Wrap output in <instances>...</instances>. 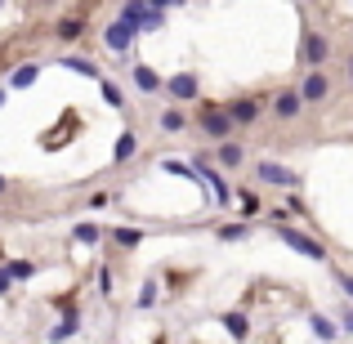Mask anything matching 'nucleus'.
<instances>
[{"label":"nucleus","instance_id":"nucleus-28","mask_svg":"<svg viewBox=\"0 0 353 344\" xmlns=\"http://www.w3.org/2000/svg\"><path fill=\"white\" fill-rule=\"evenodd\" d=\"M157 304V282H143V291H139V309H152Z\"/></svg>","mask_w":353,"mask_h":344},{"label":"nucleus","instance_id":"nucleus-21","mask_svg":"<svg viewBox=\"0 0 353 344\" xmlns=\"http://www.w3.org/2000/svg\"><path fill=\"white\" fill-rule=\"evenodd\" d=\"M72 237H77L81 246H99V237H103V228H99V224H77V228H72Z\"/></svg>","mask_w":353,"mask_h":344},{"label":"nucleus","instance_id":"nucleus-8","mask_svg":"<svg viewBox=\"0 0 353 344\" xmlns=\"http://www.w3.org/2000/svg\"><path fill=\"white\" fill-rule=\"evenodd\" d=\"M165 90H170V99H179V103H192V99L201 94V85H197L192 72H174V77L165 81Z\"/></svg>","mask_w":353,"mask_h":344},{"label":"nucleus","instance_id":"nucleus-2","mask_svg":"<svg viewBox=\"0 0 353 344\" xmlns=\"http://www.w3.org/2000/svg\"><path fill=\"white\" fill-rule=\"evenodd\" d=\"M273 232L295 250V255H304V259H327V246H322V241H313L309 232H300V228H291V224H273Z\"/></svg>","mask_w":353,"mask_h":344},{"label":"nucleus","instance_id":"nucleus-36","mask_svg":"<svg viewBox=\"0 0 353 344\" xmlns=\"http://www.w3.org/2000/svg\"><path fill=\"white\" fill-rule=\"evenodd\" d=\"M349 85H353V54H349Z\"/></svg>","mask_w":353,"mask_h":344},{"label":"nucleus","instance_id":"nucleus-10","mask_svg":"<svg viewBox=\"0 0 353 344\" xmlns=\"http://www.w3.org/2000/svg\"><path fill=\"white\" fill-rule=\"evenodd\" d=\"M259 112H264V108H259V99H233V103H228V117H233V125H255Z\"/></svg>","mask_w":353,"mask_h":344},{"label":"nucleus","instance_id":"nucleus-11","mask_svg":"<svg viewBox=\"0 0 353 344\" xmlns=\"http://www.w3.org/2000/svg\"><path fill=\"white\" fill-rule=\"evenodd\" d=\"M215 161H219V165H224V170H237V165H241V161H246V148H241V143H237V139H224V143H219V148H215Z\"/></svg>","mask_w":353,"mask_h":344},{"label":"nucleus","instance_id":"nucleus-12","mask_svg":"<svg viewBox=\"0 0 353 344\" xmlns=\"http://www.w3.org/2000/svg\"><path fill=\"white\" fill-rule=\"evenodd\" d=\"M134 85L143 90V94H157V90H165V81L157 77V72L148 68V63H134Z\"/></svg>","mask_w":353,"mask_h":344},{"label":"nucleus","instance_id":"nucleus-35","mask_svg":"<svg viewBox=\"0 0 353 344\" xmlns=\"http://www.w3.org/2000/svg\"><path fill=\"white\" fill-rule=\"evenodd\" d=\"M0 192H9V179H5V174H0Z\"/></svg>","mask_w":353,"mask_h":344},{"label":"nucleus","instance_id":"nucleus-7","mask_svg":"<svg viewBox=\"0 0 353 344\" xmlns=\"http://www.w3.org/2000/svg\"><path fill=\"white\" fill-rule=\"evenodd\" d=\"M300 54H304V63H309V68H322V63H327V54H331V41L322 32H304Z\"/></svg>","mask_w":353,"mask_h":344},{"label":"nucleus","instance_id":"nucleus-18","mask_svg":"<svg viewBox=\"0 0 353 344\" xmlns=\"http://www.w3.org/2000/svg\"><path fill=\"white\" fill-rule=\"evenodd\" d=\"M224 331L233 340H246L250 336V318H246V313H224Z\"/></svg>","mask_w":353,"mask_h":344},{"label":"nucleus","instance_id":"nucleus-6","mask_svg":"<svg viewBox=\"0 0 353 344\" xmlns=\"http://www.w3.org/2000/svg\"><path fill=\"white\" fill-rule=\"evenodd\" d=\"M134 41H139V27L121 23V18H117V23H108V32H103V45H108L112 54H125Z\"/></svg>","mask_w":353,"mask_h":344},{"label":"nucleus","instance_id":"nucleus-5","mask_svg":"<svg viewBox=\"0 0 353 344\" xmlns=\"http://www.w3.org/2000/svg\"><path fill=\"white\" fill-rule=\"evenodd\" d=\"M327 94H331V77L322 68H309V77L300 81V99L304 103H322Z\"/></svg>","mask_w":353,"mask_h":344},{"label":"nucleus","instance_id":"nucleus-22","mask_svg":"<svg viewBox=\"0 0 353 344\" xmlns=\"http://www.w3.org/2000/svg\"><path fill=\"white\" fill-rule=\"evenodd\" d=\"M81 32H85V18H63L59 23V41H81Z\"/></svg>","mask_w":353,"mask_h":344},{"label":"nucleus","instance_id":"nucleus-25","mask_svg":"<svg viewBox=\"0 0 353 344\" xmlns=\"http://www.w3.org/2000/svg\"><path fill=\"white\" fill-rule=\"evenodd\" d=\"M99 94H103L112 108H121V103H125V94H121V90L112 85V81H103V77H99Z\"/></svg>","mask_w":353,"mask_h":344},{"label":"nucleus","instance_id":"nucleus-30","mask_svg":"<svg viewBox=\"0 0 353 344\" xmlns=\"http://www.w3.org/2000/svg\"><path fill=\"white\" fill-rule=\"evenodd\" d=\"M148 5H152V9H183L188 0H148Z\"/></svg>","mask_w":353,"mask_h":344},{"label":"nucleus","instance_id":"nucleus-24","mask_svg":"<svg viewBox=\"0 0 353 344\" xmlns=\"http://www.w3.org/2000/svg\"><path fill=\"white\" fill-rule=\"evenodd\" d=\"M32 273H36V264H32V259H14V264H9V277H14V282H27Z\"/></svg>","mask_w":353,"mask_h":344},{"label":"nucleus","instance_id":"nucleus-1","mask_svg":"<svg viewBox=\"0 0 353 344\" xmlns=\"http://www.w3.org/2000/svg\"><path fill=\"white\" fill-rule=\"evenodd\" d=\"M192 170H197V179L210 188L215 206H233V188H228V183H224V174H219L215 165H210V156H206V152H197V156H192Z\"/></svg>","mask_w":353,"mask_h":344},{"label":"nucleus","instance_id":"nucleus-4","mask_svg":"<svg viewBox=\"0 0 353 344\" xmlns=\"http://www.w3.org/2000/svg\"><path fill=\"white\" fill-rule=\"evenodd\" d=\"M255 174H259V183H273V188H286V192L300 188V174L286 170V165H277V161H259Z\"/></svg>","mask_w":353,"mask_h":344},{"label":"nucleus","instance_id":"nucleus-13","mask_svg":"<svg viewBox=\"0 0 353 344\" xmlns=\"http://www.w3.org/2000/svg\"><path fill=\"white\" fill-rule=\"evenodd\" d=\"M309 331H313V336H318L322 344H331V340L340 336V327H336V322L327 318V313H309Z\"/></svg>","mask_w":353,"mask_h":344},{"label":"nucleus","instance_id":"nucleus-16","mask_svg":"<svg viewBox=\"0 0 353 344\" xmlns=\"http://www.w3.org/2000/svg\"><path fill=\"white\" fill-rule=\"evenodd\" d=\"M36 77H41V68H36V63H23V68H14L9 85H14V90H32V85H36Z\"/></svg>","mask_w":353,"mask_h":344},{"label":"nucleus","instance_id":"nucleus-23","mask_svg":"<svg viewBox=\"0 0 353 344\" xmlns=\"http://www.w3.org/2000/svg\"><path fill=\"white\" fill-rule=\"evenodd\" d=\"M112 241H117V246H125V250H134L139 241H143V232H139V228H112Z\"/></svg>","mask_w":353,"mask_h":344},{"label":"nucleus","instance_id":"nucleus-29","mask_svg":"<svg viewBox=\"0 0 353 344\" xmlns=\"http://www.w3.org/2000/svg\"><path fill=\"white\" fill-rule=\"evenodd\" d=\"M255 210H259V197L255 192H241V215H255Z\"/></svg>","mask_w":353,"mask_h":344},{"label":"nucleus","instance_id":"nucleus-34","mask_svg":"<svg viewBox=\"0 0 353 344\" xmlns=\"http://www.w3.org/2000/svg\"><path fill=\"white\" fill-rule=\"evenodd\" d=\"M340 331H349V336H353V309H345V322H340Z\"/></svg>","mask_w":353,"mask_h":344},{"label":"nucleus","instance_id":"nucleus-31","mask_svg":"<svg viewBox=\"0 0 353 344\" xmlns=\"http://www.w3.org/2000/svg\"><path fill=\"white\" fill-rule=\"evenodd\" d=\"M99 291H103V295H112V273H108V268L99 273Z\"/></svg>","mask_w":353,"mask_h":344},{"label":"nucleus","instance_id":"nucleus-15","mask_svg":"<svg viewBox=\"0 0 353 344\" xmlns=\"http://www.w3.org/2000/svg\"><path fill=\"white\" fill-rule=\"evenodd\" d=\"M148 9H152L148 0H125V5L117 9V18H121V23H130V27H139V23H143V14H148Z\"/></svg>","mask_w":353,"mask_h":344},{"label":"nucleus","instance_id":"nucleus-9","mask_svg":"<svg viewBox=\"0 0 353 344\" xmlns=\"http://www.w3.org/2000/svg\"><path fill=\"white\" fill-rule=\"evenodd\" d=\"M300 108H304L300 90H282V94L273 99V117L277 121H295V117H300Z\"/></svg>","mask_w":353,"mask_h":344},{"label":"nucleus","instance_id":"nucleus-14","mask_svg":"<svg viewBox=\"0 0 353 344\" xmlns=\"http://www.w3.org/2000/svg\"><path fill=\"white\" fill-rule=\"evenodd\" d=\"M77 331H81V313L72 309V313H63V322L50 331V340H54V344H63V340H72V336H77Z\"/></svg>","mask_w":353,"mask_h":344},{"label":"nucleus","instance_id":"nucleus-32","mask_svg":"<svg viewBox=\"0 0 353 344\" xmlns=\"http://www.w3.org/2000/svg\"><path fill=\"white\" fill-rule=\"evenodd\" d=\"M9 286H14V277H9V268H0V295H9Z\"/></svg>","mask_w":353,"mask_h":344},{"label":"nucleus","instance_id":"nucleus-26","mask_svg":"<svg viewBox=\"0 0 353 344\" xmlns=\"http://www.w3.org/2000/svg\"><path fill=\"white\" fill-rule=\"evenodd\" d=\"M161 23H165V9H148V14H143V23H139V32H157Z\"/></svg>","mask_w":353,"mask_h":344},{"label":"nucleus","instance_id":"nucleus-19","mask_svg":"<svg viewBox=\"0 0 353 344\" xmlns=\"http://www.w3.org/2000/svg\"><path fill=\"white\" fill-rule=\"evenodd\" d=\"M63 68H68V72H81V77H90V81H99V77H103V72H99L90 59H81V54H68V59H63Z\"/></svg>","mask_w":353,"mask_h":344},{"label":"nucleus","instance_id":"nucleus-17","mask_svg":"<svg viewBox=\"0 0 353 344\" xmlns=\"http://www.w3.org/2000/svg\"><path fill=\"white\" fill-rule=\"evenodd\" d=\"M134 152H139V139H134V134L125 130V134L117 139V148H112V161H117V165H125V161H130Z\"/></svg>","mask_w":353,"mask_h":344},{"label":"nucleus","instance_id":"nucleus-33","mask_svg":"<svg viewBox=\"0 0 353 344\" xmlns=\"http://www.w3.org/2000/svg\"><path fill=\"white\" fill-rule=\"evenodd\" d=\"M340 286H345V295L353 300V273H340Z\"/></svg>","mask_w":353,"mask_h":344},{"label":"nucleus","instance_id":"nucleus-27","mask_svg":"<svg viewBox=\"0 0 353 344\" xmlns=\"http://www.w3.org/2000/svg\"><path fill=\"white\" fill-rule=\"evenodd\" d=\"M246 232H250V224H224L219 228V241H241Z\"/></svg>","mask_w":353,"mask_h":344},{"label":"nucleus","instance_id":"nucleus-3","mask_svg":"<svg viewBox=\"0 0 353 344\" xmlns=\"http://www.w3.org/2000/svg\"><path fill=\"white\" fill-rule=\"evenodd\" d=\"M197 125H201V134L206 139H215V143H224V139H233V117H228V108H201V117H197Z\"/></svg>","mask_w":353,"mask_h":344},{"label":"nucleus","instance_id":"nucleus-20","mask_svg":"<svg viewBox=\"0 0 353 344\" xmlns=\"http://www.w3.org/2000/svg\"><path fill=\"white\" fill-rule=\"evenodd\" d=\"M157 125H161V130H165V134H179V130H183V125H188V117H183V112H179V108H165V112H161V117H157Z\"/></svg>","mask_w":353,"mask_h":344}]
</instances>
